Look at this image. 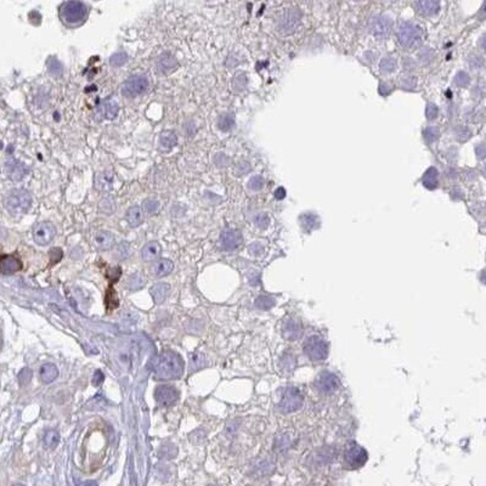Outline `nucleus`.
<instances>
[{"instance_id": "obj_1", "label": "nucleus", "mask_w": 486, "mask_h": 486, "mask_svg": "<svg viewBox=\"0 0 486 486\" xmlns=\"http://www.w3.org/2000/svg\"><path fill=\"white\" fill-rule=\"evenodd\" d=\"M152 371L157 379H178L184 372V361L180 355L174 351H163L153 359Z\"/></svg>"}, {"instance_id": "obj_2", "label": "nucleus", "mask_w": 486, "mask_h": 486, "mask_svg": "<svg viewBox=\"0 0 486 486\" xmlns=\"http://www.w3.org/2000/svg\"><path fill=\"white\" fill-rule=\"evenodd\" d=\"M6 210L12 215H21L27 213L32 206V196L23 188H16L6 195L4 200Z\"/></svg>"}, {"instance_id": "obj_3", "label": "nucleus", "mask_w": 486, "mask_h": 486, "mask_svg": "<svg viewBox=\"0 0 486 486\" xmlns=\"http://www.w3.org/2000/svg\"><path fill=\"white\" fill-rule=\"evenodd\" d=\"M60 16L68 26H78L85 21L88 16V9L84 3L79 0H70L61 6Z\"/></svg>"}, {"instance_id": "obj_4", "label": "nucleus", "mask_w": 486, "mask_h": 486, "mask_svg": "<svg viewBox=\"0 0 486 486\" xmlns=\"http://www.w3.org/2000/svg\"><path fill=\"white\" fill-rule=\"evenodd\" d=\"M423 32L420 27L411 22H405L399 27L398 40L404 49H412L422 42Z\"/></svg>"}, {"instance_id": "obj_5", "label": "nucleus", "mask_w": 486, "mask_h": 486, "mask_svg": "<svg viewBox=\"0 0 486 486\" xmlns=\"http://www.w3.org/2000/svg\"><path fill=\"white\" fill-rule=\"evenodd\" d=\"M343 456H344L346 468L349 469L361 468L368 460V453L365 450V447H362L361 445H359L355 441H350L346 444Z\"/></svg>"}, {"instance_id": "obj_6", "label": "nucleus", "mask_w": 486, "mask_h": 486, "mask_svg": "<svg viewBox=\"0 0 486 486\" xmlns=\"http://www.w3.org/2000/svg\"><path fill=\"white\" fill-rule=\"evenodd\" d=\"M304 398L299 389L294 386H287L282 390V398L278 402V410L283 413H290L298 411L303 406Z\"/></svg>"}, {"instance_id": "obj_7", "label": "nucleus", "mask_w": 486, "mask_h": 486, "mask_svg": "<svg viewBox=\"0 0 486 486\" xmlns=\"http://www.w3.org/2000/svg\"><path fill=\"white\" fill-rule=\"evenodd\" d=\"M304 352L311 361H323L328 355V344L322 337L310 336L304 343Z\"/></svg>"}, {"instance_id": "obj_8", "label": "nucleus", "mask_w": 486, "mask_h": 486, "mask_svg": "<svg viewBox=\"0 0 486 486\" xmlns=\"http://www.w3.org/2000/svg\"><path fill=\"white\" fill-rule=\"evenodd\" d=\"M148 84H150V82L144 74H135V76L129 77L122 85L123 96L128 99L139 96L147 90Z\"/></svg>"}, {"instance_id": "obj_9", "label": "nucleus", "mask_w": 486, "mask_h": 486, "mask_svg": "<svg viewBox=\"0 0 486 486\" xmlns=\"http://www.w3.org/2000/svg\"><path fill=\"white\" fill-rule=\"evenodd\" d=\"M56 229L49 221H42L33 229V240L39 246H46L54 240Z\"/></svg>"}, {"instance_id": "obj_10", "label": "nucleus", "mask_w": 486, "mask_h": 486, "mask_svg": "<svg viewBox=\"0 0 486 486\" xmlns=\"http://www.w3.org/2000/svg\"><path fill=\"white\" fill-rule=\"evenodd\" d=\"M340 382L339 378L336 374L330 372V371H323L317 376L316 380H315V386L318 392L323 393V394H331V393L337 392L339 389Z\"/></svg>"}, {"instance_id": "obj_11", "label": "nucleus", "mask_w": 486, "mask_h": 486, "mask_svg": "<svg viewBox=\"0 0 486 486\" xmlns=\"http://www.w3.org/2000/svg\"><path fill=\"white\" fill-rule=\"evenodd\" d=\"M154 399L157 404L162 407H169L174 405L179 399V392L175 386L172 385H158L154 390Z\"/></svg>"}, {"instance_id": "obj_12", "label": "nucleus", "mask_w": 486, "mask_h": 486, "mask_svg": "<svg viewBox=\"0 0 486 486\" xmlns=\"http://www.w3.org/2000/svg\"><path fill=\"white\" fill-rule=\"evenodd\" d=\"M393 21L385 16H376L371 20L370 29L377 38H386L392 32Z\"/></svg>"}, {"instance_id": "obj_13", "label": "nucleus", "mask_w": 486, "mask_h": 486, "mask_svg": "<svg viewBox=\"0 0 486 486\" xmlns=\"http://www.w3.org/2000/svg\"><path fill=\"white\" fill-rule=\"evenodd\" d=\"M5 174L10 180L17 182L21 181L27 175V167L22 162L16 159H9L5 162Z\"/></svg>"}, {"instance_id": "obj_14", "label": "nucleus", "mask_w": 486, "mask_h": 486, "mask_svg": "<svg viewBox=\"0 0 486 486\" xmlns=\"http://www.w3.org/2000/svg\"><path fill=\"white\" fill-rule=\"evenodd\" d=\"M242 235L240 231L232 230V229H226L221 232L220 235V243L221 247L225 250H235L242 244Z\"/></svg>"}, {"instance_id": "obj_15", "label": "nucleus", "mask_w": 486, "mask_h": 486, "mask_svg": "<svg viewBox=\"0 0 486 486\" xmlns=\"http://www.w3.org/2000/svg\"><path fill=\"white\" fill-rule=\"evenodd\" d=\"M282 334L287 340H297L302 337L303 326L299 320L294 317H288L282 325Z\"/></svg>"}, {"instance_id": "obj_16", "label": "nucleus", "mask_w": 486, "mask_h": 486, "mask_svg": "<svg viewBox=\"0 0 486 486\" xmlns=\"http://www.w3.org/2000/svg\"><path fill=\"white\" fill-rule=\"evenodd\" d=\"M178 66V60L170 52H163L158 57V60H157V70L164 76H168V74L174 72Z\"/></svg>"}, {"instance_id": "obj_17", "label": "nucleus", "mask_w": 486, "mask_h": 486, "mask_svg": "<svg viewBox=\"0 0 486 486\" xmlns=\"http://www.w3.org/2000/svg\"><path fill=\"white\" fill-rule=\"evenodd\" d=\"M22 269V263L14 255H4L0 258V271L3 274H15Z\"/></svg>"}, {"instance_id": "obj_18", "label": "nucleus", "mask_w": 486, "mask_h": 486, "mask_svg": "<svg viewBox=\"0 0 486 486\" xmlns=\"http://www.w3.org/2000/svg\"><path fill=\"white\" fill-rule=\"evenodd\" d=\"M95 185L100 191L107 192L114 185V174L111 170H105V172H100L95 178Z\"/></svg>"}, {"instance_id": "obj_19", "label": "nucleus", "mask_w": 486, "mask_h": 486, "mask_svg": "<svg viewBox=\"0 0 486 486\" xmlns=\"http://www.w3.org/2000/svg\"><path fill=\"white\" fill-rule=\"evenodd\" d=\"M169 292H170V286L168 283H164V282L156 283L154 286L151 287L150 289L151 296H152L153 302L156 303V304H162L164 300L167 299V297H168Z\"/></svg>"}, {"instance_id": "obj_20", "label": "nucleus", "mask_w": 486, "mask_h": 486, "mask_svg": "<svg viewBox=\"0 0 486 486\" xmlns=\"http://www.w3.org/2000/svg\"><path fill=\"white\" fill-rule=\"evenodd\" d=\"M94 242L100 249H110L114 244V236L108 231H99L95 234Z\"/></svg>"}, {"instance_id": "obj_21", "label": "nucleus", "mask_w": 486, "mask_h": 486, "mask_svg": "<svg viewBox=\"0 0 486 486\" xmlns=\"http://www.w3.org/2000/svg\"><path fill=\"white\" fill-rule=\"evenodd\" d=\"M174 269V264L169 259H159L152 266V274L156 277H163L169 275Z\"/></svg>"}, {"instance_id": "obj_22", "label": "nucleus", "mask_w": 486, "mask_h": 486, "mask_svg": "<svg viewBox=\"0 0 486 486\" xmlns=\"http://www.w3.org/2000/svg\"><path fill=\"white\" fill-rule=\"evenodd\" d=\"M176 144H178V138H176V135L173 132H170V130H166V132H163L162 134L159 135L160 150L168 152V151L173 150V148L176 146Z\"/></svg>"}, {"instance_id": "obj_23", "label": "nucleus", "mask_w": 486, "mask_h": 486, "mask_svg": "<svg viewBox=\"0 0 486 486\" xmlns=\"http://www.w3.org/2000/svg\"><path fill=\"white\" fill-rule=\"evenodd\" d=\"M39 376L43 383L49 384V383L54 382L58 377V370L54 364H45L40 368Z\"/></svg>"}, {"instance_id": "obj_24", "label": "nucleus", "mask_w": 486, "mask_h": 486, "mask_svg": "<svg viewBox=\"0 0 486 486\" xmlns=\"http://www.w3.org/2000/svg\"><path fill=\"white\" fill-rule=\"evenodd\" d=\"M162 252V247L158 242H150L142 248L141 256L145 262H152V260L157 259Z\"/></svg>"}, {"instance_id": "obj_25", "label": "nucleus", "mask_w": 486, "mask_h": 486, "mask_svg": "<svg viewBox=\"0 0 486 486\" xmlns=\"http://www.w3.org/2000/svg\"><path fill=\"white\" fill-rule=\"evenodd\" d=\"M422 181H423L424 187L428 188V190H434V188L438 187L439 185L438 169L434 168V167H430V168L424 173Z\"/></svg>"}, {"instance_id": "obj_26", "label": "nucleus", "mask_w": 486, "mask_h": 486, "mask_svg": "<svg viewBox=\"0 0 486 486\" xmlns=\"http://www.w3.org/2000/svg\"><path fill=\"white\" fill-rule=\"evenodd\" d=\"M126 221L129 222V225L132 228H138L140 226L144 221L142 219V213H141V208L139 206H133L130 207L126 212Z\"/></svg>"}, {"instance_id": "obj_27", "label": "nucleus", "mask_w": 486, "mask_h": 486, "mask_svg": "<svg viewBox=\"0 0 486 486\" xmlns=\"http://www.w3.org/2000/svg\"><path fill=\"white\" fill-rule=\"evenodd\" d=\"M419 9L426 16H433L439 11L440 0H419Z\"/></svg>"}, {"instance_id": "obj_28", "label": "nucleus", "mask_w": 486, "mask_h": 486, "mask_svg": "<svg viewBox=\"0 0 486 486\" xmlns=\"http://www.w3.org/2000/svg\"><path fill=\"white\" fill-rule=\"evenodd\" d=\"M118 111H119L118 102L114 100V99L107 98L106 100L104 101V116H105V118L114 119L117 117V114H118Z\"/></svg>"}, {"instance_id": "obj_29", "label": "nucleus", "mask_w": 486, "mask_h": 486, "mask_svg": "<svg viewBox=\"0 0 486 486\" xmlns=\"http://www.w3.org/2000/svg\"><path fill=\"white\" fill-rule=\"evenodd\" d=\"M60 442V434L54 429L48 430L44 435V445L48 448H55Z\"/></svg>"}, {"instance_id": "obj_30", "label": "nucleus", "mask_w": 486, "mask_h": 486, "mask_svg": "<svg viewBox=\"0 0 486 486\" xmlns=\"http://www.w3.org/2000/svg\"><path fill=\"white\" fill-rule=\"evenodd\" d=\"M254 469L256 470V472H258V474L260 476L268 475V474H271V473L274 472L275 466H274V463L271 462V461L263 460V461H259V463L256 464Z\"/></svg>"}, {"instance_id": "obj_31", "label": "nucleus", "mask_w": 486, "mask_h": 486, "mask_svg": "<svg viewBox=\"0 0 486 486\" xmlns=\"http://www.w3.org/2000/svg\"><path fill=\"white\" fill-rule=\"evenodd\" d=\"M294 367H296V358H294L293 354L286 352L281 359V368L284 372H292Z\"/></svg>"}, {"instance_id": "obj_32", "label": "nucleus", "mask_w": 486, "mask_h": 486, "mask_svg": "<svg viewBox=\"0 0 486 486\" xmlns=\"http://www.w3.org/2000/svg\"><path fill=\"white\" fill-rule=\"evenodd\" d=\"M396 66H398V62H396L395 58L392 57V56H386L384 58H382V61H380V63H379L380 71H382V72H384V73L394 72Z\"/></svg>"}, {"instance_id": "obj_33", "label": "nucleus", "mask_w": 486, "mask_h": 486, "mask_svg": "<svg viewBox=\"0 0 486 486\" xmlns=\"http://www.w3.org/2000/svg\"><path fill=\"white\" fill-rule=\"evenodd\" d=\"M439 129L435 128V126H428V128L424 129L423 132V138L426 140L427 144H434V142L439 139Z\"/></svg>"}, {"instance_id": "obj_34", "label": "nucleus", "mask_w": 486, "mask_h": 486, "mask_svg": "<svg viewBox=\"0 0 486 486\" xmlns=\"http://www.w3.org/2000/svg\"><path fill=\"white\" fill-rule=\"evenodd\" d=\"M142 209H144L146 214H154V213L158 212L159 202L157 200H153V198H147L142 203Z\"/></svg>"}, {"instance_id": "obj_35", "label": "nucleus", "mask_w": 486, "mask_h": 486, "mask_svg": "<svg viewBox=\"0 0 486 486\" xmlns=\"http://www.w3.org/2000/svg\"><path fill=\"white\" fill-rule=\"evenodd\" d=\"M234 123H235V118H234V116H232V114H222V116L220 117V118H219V128H220L222 132H228V130H230L232 128V125H234Z\"/></svg>"}, {"instance_id": "obj_36", "label": "nucleus", "mask_w": 486, "mask_h": 486, "mask_svg": "<svg viewBox=\"0 0 486 486\" xmlns=\"http://www.w3.org/2000/svg\"><path fill=\"white\" fill-rule=\"evenodd\" d=\"M264 186H265V180H264V178H263V176H260V175H254L253 178H250V180L248 182L249 190L255 191V192H258V191L263 190V187H264Z\"/></svg>"}, {"instance_id": "obj_37", "label": "nucleus", "mask_w": 486, "mask_h": 486, "mask_svg": "<svg viewBox=\"0 0 486 486\" xmlns=\"http://www.w3.org/2000/svg\"><path fill=\"white\" fill-rule=\"evenodd\" d=\"M48 70H49V72H50L51 76L60 77L61 74H62L63 68H62V64L58 62L56 58H51V60L49 61Z\"/></svg>"}, {"instance_id": "obj_38", "label": "nucleus", "mask_w": 486, "mask_h": 486, "mask_svg": "<svg viewBox=\"0 0 486 486\" xmlns=\"http://www.w3.org/2000/svg\"><path fill=\"white\" fill-rule=\"evenodd\" d=\"M190 368L192 371L198 370L200 367L203 366L204 364V357L202 354H198V352H195V354L190 355Z\"/></svg>"}, {"instance_id": "obj_39", "label": "nucleus", "mask_w": 486, "mask_h": 486, "mask_svg": "<svg viewBox=\"0 0 486 486\" xmlns=\"http://www.w3.org/2000/svg\"><path fill=\"white\" fill-rule=\"evenodd\" d=\"M32 376H33L32 370H29V368H23V370L21 371V372L18 373V376H17L18 383H20L21 385L28 384V383L30 382V379H32Z\"/></svg>"}, {"instance_id": "obj_40", "label": "nucleus", "mask_w": 486, "mask_h": 486, "mask_svg": "<svg viewBox=\"0 0 486 486\" xmlns=\"http://www.w3.org/2000/svg\"><path fill=\"white\" fill-rule=\"evenodd\" d=\"M455 83H456V85L461 86V88H464V86H467L470 83V77L466 72L461 71V72H458L456 77H455Z\"/></svg>"}, {"instance_id": "obj_41", "label": "nucleus", "mask_w": 486, "mask_h": 486, "mask_svg": "<svg viewBox=\"0 0 486 486\" xmlns=\"http://www.w3.org/2000/svg\"><path fill=\"white\" fill-rule=\"evenodd\" d=\"M255 304L259 309H263V310H265V309L271 308V306L275 304V300L270 298V297H265V296L264 297H259V298L256 299Z\"/></svg>"}, {"instance_id": "obj_42", "label": "nucleus", "mask_w": 486, "mask_h": 486, "mask_svg": "<svg viewBox=\"0 0 486 486\" xmlns=\"http://www.w3.org/2000/svg\"><path fill=\"white\" fill-rule=\"evenodd\" d=\"M126 61H128V56H126L125 54H122V52H119V54H114L113 56L110 58V63L112 64L113 67L123 66Z\"/></svg>"}, {"instance_id": "obj_43", "label": "nucleus", "mask_w": 486, "mask_h": 486, "mask_svg": "<svg viewBox=\"0 0 486 486\" xmlns=\"http://www.w3.org/2000/svg\"><path fill=\"white\" fill-rule=\"evenodd\" d=\"M128 286L130 289H139L144 286V281L140 277L139 274H134L133 276H130L129 281H128Z\"/></svg>"}, {"instance_id": "obj_44", "label": "nucleus", "mask_w": 486, "mask_h": 486, "mask_svg": "<svg viewBox=\"0 0 486 486\" xmlns=\"http://www.w3.org/2000/svg\"><path fill=\"white\" fill-rule=\"evenodd\" d=\"M438 114H439V108L436 107V105L433 104V102L428 104V106H427V108H426L427 118H428L429 120H433V119H435L436 117H438Z\"/></svg>"}, {"instance_id": "obj_45", "label": "nucleus", "mask_w": 486, "mask_h": 486, "mask_svg": "<svg viewBox=\"0 0 486 486\" xmlns=\"http://www.w3.org/2000/svg\"><path fill=\"white\" fill-rule=\"evenodd\" d=\"M255 225L260 229H264L269 225V218L266 216V214H259L256 218L254 219Z\"/></svg>"}, {"instance_id": "obj_46", "label": "nucleus", "mask_w": 486, "mask_h": 486, "mask_svg": "<svg viewBox=\"0 0 486 486\" xmlns=\"http://www.w3.org/2000/svg\"><path fill=\"white\" fill-rule=\"evenodd\" d=\"M104 379H105L104 373H102L100 370H98L96 372L94 373V377H92V384H94L95 386H99L102 382H104Z\"/></svg>"}, {"instance_id": "obj_47", "label": "nucleus", "mask_w": 486, "mask_h": 486, "mask_svg": "<svg viewBox=\"0 0 486 486\" xmlns=\"http://www.w3.org/2000/svg\"><path fill=\"white\" fill-rule=\"evenodd\" d=\"M416 85V79L412 78V77H408V78L402 79L401 82V86L405 89H412Z\"/></svg>"}, {"instance_id": "obj_48", "label": "nucleus", "mask_w": 486, "mask_h": 486, "mask_svg": "<svg viewBox=\"0 0 486 486\" xmlns=\"http://www.w3.org/2000/svg\"><path fill=\"white\" fill-rule=\"evenodd\" d=\"M50 256H51V263H57L58 260L62 258V250H61L60 248L51 249Z\"/></svg>"}, {"instance_id": "obj_49", "label": "nucleus", "mask_w": 486, "mask_h": 486, "mask_svg": "<svg viewBox=\"0 0 486 486\" xmlns=\"http://www.w3.org/2000/svg\"><path fill=\"white\" fill-rule=\"evenodd\" d=\"M476 156H478L480 159L484 158V156H485V146H484V144H480L478 147H476Z\"/></svg>"}, {"instance_id": "obj_50", "label": "nucleus", "mask_w": 486, "mask_h": 486, "mask_svg": "<svg viewBox=\"0 0 486 486\" xmlns=\"http://www.w3.org/2000/svg\"><path fill=\"white\" fill-rule=\"evenodd\" d=\"M284 196H286V191H284V188L278 187L276 192H275V197H276L277 200H282V198H284Z\"/></svg>"}]
</instances>
